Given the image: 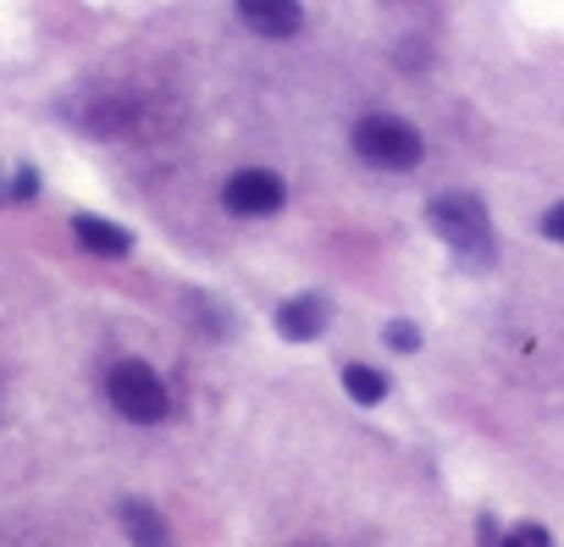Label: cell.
I'll return each mask as SVG.
<instances>
[{
    "instance_id": "cell-5",
    "label": "cell",
    "mask_w": 564,
    "mask_h": 547,
    "mask_svg": "<svg viewBox=\"0 0 564 547\" xmlns=\"http://www.w3.org/2000/svg\"><path fill=\"white\" fill-rule=\"evenodd\" d=\"M238 18L265 34V40H294L305 29V7L300 0H238Z\"/></svg>"
},
{
    "instance_id": "cell-7",
    "label": "cell",
    "mask_w": 564,
    "mask_h": 547,
    "mask_svg": "<svg viewBox=\"0 0 564 547\" xmlns=\"http://www.w3.org/2000/svg\"><path fill=\"white\" fill-rule=\"evenodd\" d=\"M73 232H78V243H84L89 254H100V260H122V254L133 249V232L117 227V221H100V216H78Z\"/></svg>"
},
{
    "instance_id": "cell-12",
    "label": "cell",
    "mask_w": 564,
    "mask_h": 547,
    "mask_svg": "<svg viewBox=\"0 0 564 547\" xmlns=\"http://www.w3.org/2000/svg\"><path fill=\"white\" fill-rule=\"evenodd\" d=\"M542 232H547L553 243H564V205H553V210H542Z\"/></svg>"
},
{
    "instance_id": "cell-2",
    "label": "cell",
    "mask_w": 564,
    "mask_h": 547,
    "mask_svg": "<svg viewBox=\"0 0 564 547\" xmlns=\"http://www.w3.org/2000/svg\"><path fill=\"white\" fill-rule=\"evenodd\" d=\"M355 155L377 172H415L421 155H426V139L415 122L404 117H388V111H371L355 122Z\"/></svg>"
},
{
    "instance_id": "cell-11",
    "label": "cell",
    "mask_w": 564,
    "mask_h": 547,
    "mask_svg": "<svg viewBox=\"0 0 564 547\" xmlns=\"http://www.w3.org/2000/svg\"><path fill=\"white\" fill-rule=\"evenodd\" d=\"M388 349H399V354H415V349H421V332H415L410 321H393V327H388Z\"/></svg>"
},
{
    "instance_id": "cell-4",
    "label": "cell",
    "mask_w": 564,
    "mask_h": 547,
    "mask_svg": "<svg viewBox=\"0 0 564 547\" xmlns=\"http://www.w3.org/2000/svg\"><path fill=\"white\" fill-rule=\"evenodd\" d=\"M221 199H227L232 216H249V221H254V216H276V210H282V199H289V183H282L276 172H265V166H243V172L227 177Z\"/></svg>"
},
{
    "instance_id": "cell-3",
    "label": "cell",
    "mask_w": 564,
    "mask_h": 547,
    "mask_svg": "<svg viewBox=\"0 0 564 547\" xmlns=\"http://www.w3.org/2000/svg\"><path fill=\"white\" fill-rule=\"evenodd\" d=\"M106 393H111L117 415L133 420V426H161V420L172 415V387H166L144 360H122V365H111Z\"/></svg>"
},
{
    "instance_id": "cell-8",
    "label": "cell",
    "mask_w": 564,
    "mask_h": 547,
    "mask_svg": "<svg viewBox=\"0 0 564 547\" xmlns=\"http://www.w3.org/2000/svg\"><path fill=\"white\" fill-rule=\"evenodd\" d=\"M122 530H128L133 547H172V530H166L161 508L144 503V497H128V503H122Z\"/></svg>"
},
{
    "instance_id": "cell-1",
    "label": "cell",
    "mask_w": 564,
    "mask_h": 547,
    "mask_svg": "<svg viewBox=\"0 0 564 547\" xmlns=\"http://www.w3.org/2000/svg\"><path fill=\"white\" fill-rule=\"evenodd\" d=\"M426 221H432V232H437L454 254H465V260H476V265H487L492 249H498L492 216H487V205H481L476 194H437V199L426 205Z\"/></svg>"
},
{
    "instance_id": "cell-10",
    "label": "cell",
    "mask_w": 564,
    "mask_h": 547,
    "mask_svg": "<svg viewBox=\"0 0 564 547\" xmlns=\"http://www.w3.org/2000/svg\"><path fill=\"white\" fill-rule=\"evenodd\" d=\"M498 547H553V536H547L542 525H514V530H509Z\"/></svg>"
},
{
    "instance_id": "cell-6",
    "label": "cell",
    "mask_w": 564,
    "mask_h": 547,
    "mask_svg": "<svg viewBox=\"0 0 564 547\" xmlns=\"http://www.w3.org/2000/svg\"><path fill=\"white\" fill-rule=\"evenodd\" d=\"M327 321H333V305L322 294H300V299H289L276 310V332L289 343H316L327 332Z\"/></svg>"
},
{
    "instance_id": "cell-9",
    "label": "cell",
    "mask_w": 564,
    "mask_h": 547,
    "mask_svg": "<svg viewBox=\"0 0 564 547\" xmlns=\"http://www.w3.org/2000/svg\"><path fill=\"white\" fill-rule=\"evenodd\" d=\"M344 393H349L355 404H382V398H388V376L371 371V365H349V371H344Z\"/></svg>"
}]
</instances>
